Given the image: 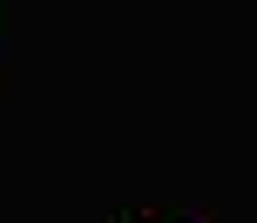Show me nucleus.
<instances>
[{"instance_id":"1","label":"nucleus","mask_w":257,"mask_h":223,"mask_svg":"<svg viewBox=\"0 0 257 223\" xmlns=\"http://www.w3.org/2000/svg\"><path fill=\"white\" fill-rule=\"evenodd\" d=\"M142 223H176V216H142Z\"/></svg>"}]
</instances>
